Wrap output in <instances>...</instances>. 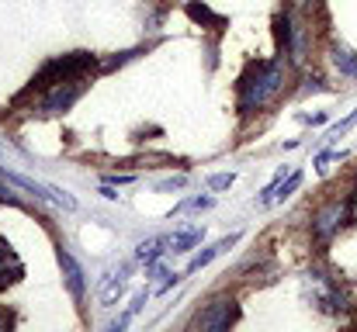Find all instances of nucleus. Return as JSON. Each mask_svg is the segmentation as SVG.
Wrapping results in <instances>:
<instances>
[{
  "label": "nucleus",
  "mask_w": 357,
  "mask_h": 332,
  "mask_svg": "<svg viewBox=\"0 0 357 332\" xmlns=\"http://www.w3.org/2000/svg\"><path fill=\"white\" fill-rule=\"evenodd\" d=\"M236 90H239V114L243 118L257 114V111L267 108L284 90V66L281 63H271V59L250 63L246 73L239 77Z\"/></svg>",
  "instance_id": "obj_1"
},
{
  "label": "nucleus",
  "mask_w": 357,
  "mask_h": 332,
  "mask_svg": "<svg viewBox=\"0 0 357 332\" xmlns=\"http://www.w3.org/2000/svg\"><path fill=\"white\" fill-rule=\"evenodd\" d=\"M94 70V56L91 52H73V56H59V59H49L35 77H31V84H28V90L17 97V101H24L28 94H45V90H52V87H59V84H73V80H84L87 73Z\"/></svg>",
  "instance_id": "obj_2"
},
{
  "label": "nucleus",
  "mask_w": 357,
  "mask_h": 332,
  "mask_svg": "<svg viewBox=\"0 0 357 332\" xmlns=\"http://www.w3.org/2000/svg\"><path fill=\"white\" fill-rule=\"evenodd\" d=\"M354 215V198L347 194V198H330L323 208H316V215H312V235H316V242H330L347 221Z\"/></svg>",
  "instance_id": "obj_3"
},
{
  "label": "nucleus",
  "mask_w": 357,
  "mask_h": 332,
  "mask_svg": "<svg viewBox=\"0 0 357 332\" xmlns=\"http://www.w3.org/2000/svg\"><path fill=\"white\" fill-rule=\"evenodd\" d=\"M236 319H239L236 298H215V301H208V305H205V308L191 319V329L222 332V329H229Z\"/></svg>",
  "instance_id": "obj_4"
},
{
  "label": "nucleus",
  "mask_w": 357,
  "mask_h": 332,
  "mask_svg": "<svg viewBox=\"0 0 357 332\" xmlns=\"http://www.w3.org/2000/svg\"><path fill=\"white\" fill-rule=\"evenodd\" d=\"M84 80H73V84H59V87H52V90H45V97H42V114H63V111H70L80 97H84Z\"/></svg>",
  "instance_id": "obj_5"
},
{
  "label": "nucleus",
  "mask_w": 357,
  "mask_h": 332,
  "mask_svg": "<svg viewBox=\"0 0 357 332\" xmlns=\"http://www.w3.org/2000/svg\"><path fill=\"white\" fill-rule=\"evenodd\" d=\"M59 267H63V277H66V287H70V294H73V301H84V270H80V263L70 256V249L66 246H59Z\"/></svg>",
  "instance_id": "obj_6"
},
{
  "label": "nucleus",
  "mask_w": 357,
  "mask_h": 332,
  "mask_svg": "<svg viewBox=\"0 0 357 332\" xmlns=\"http://www.w3.org/2000/svg\"><path fill=\"white\" fill-rule=\"evenodd\" d=\"M21 274H24V267L17 263V256L10 253V242H3L0 239V291L3 287H10L14 280H21Z\"/></svg>",
  "instance_id": "obj_7"
},
{
  "label": "nucleus",
  "mask_w": 357,
  "mask_h": 332,
  "mask_svg": "<svg viewBox=\"0 0 357 332\" xmlns=\"http://www.w3.org/2000/svg\"><path fill=\"white\" fill-rule=\"evenodd\" d=\"M236 239H239V235H229V239H222V242H215V246H208L205 253H198V256H195V260L188 263V274H195V270H202V267H208V263H212V260H215L219 253H226L229 246H236Z\"/></svg>",
  "instance_id": "obj_8"
},
{
  "label": "nucleus",
  "mask_w": 357,
  "mask_h": 332,
  "mask_svg": "<svg viewBox=\"0 0 357 332\" xmlns=\"http://www.w3.org/2000/svg\"><path fill=\"white\" fill-rule=\"evenodd\" d=\"M330 63L344 73V77H351V80H357V56L351 52V49H344V45H333L330 49Z\"/></svg>",
  "instance_id": "obj_9"
},
{
  "label": "nucleus",
  "mask_w": 357,
  "mask_h": 332,
  "mask_svg": "<svg viewBox=\"0 0 357 332\" xmlns=\"http://www.w3.org/2000/svg\"><path fill=\"white\" fill-rule=\"evenodd\" d=\"M195 242H202V228H184L170 235V253H188Z\"/></svg>",
  "instance_id": "obj_10"
},
{
  "label": "nucleus",
  "mask_w": 357,
  "mask_h": 332,
  "mask_svg": "<svg viewBox=\"0 0 357 332\" xmlns=\"http://www.w3.org/2000/svg\"><path fill=\"white\" fill-rule=\"evenodd\" d=\"M163 246H170V239H149V242H142V246H139V253H135V256H139L142 263H153L160 253H167Z\"/></svg>",
  "instance_id": "obj_11"
},
{
  "label": "nucleus",
  "mask_w": 357,
  "mask_h": 332,
  "mask_svg": "<svg viewBox=\"0 0 357 332\" xmlns=\"http://www.w3.org/2000/svg\"><path fill=\"white\" fill-rule=\"evenodd\" d=\"M298 187H302V173H291L288 180H281V187H274V201L291 198V191H298Z\"/></svg>",
  "instance_id": "obj_12"
},
{
  "label": "nucleus",
  "mask_w": 357,
  "mask_h": 332,
  "mask_svg": "<svg viewBox=\"0 0 357 332\" xmlns=\"http://www.w3.org/2000/svg\"><path fill=\"white\" fill-rule=\"evenodd\" d=\"M188 14H191L195 21H215V24H222V17H215L208 7H198V3H191V7H188Z\"/></svg>",
  "instance_id": "obj_13"
},
{
  "label": "nucleus",
  "mask_w": 357,
  "mask_h": 332,
  "mask_svg": "<svg viewBox=\"0 0 357 332\" xmlns=\"http://www.w3.org/2000/svg\"><path fill=\"white\" fill-rule=\"evenodd\" d=\"M233 180H236L233 173H215V177H208V187L212 191H226V187H233Z\"/></svg>",
  "instance_id": "obj_14"
},
{
  "label": "nucleus",
  "mask_w": 357,
  "mask_h": 332,
  "mask_svg": "<svg viewBox=\"0 0 357 332\" xmlns=\"http://www.w3.org/2000/svg\"><path fill=\"white\" fill-rule=\"evenodd\" d=\"M0 205H17V194H10L7 187H0Z\"/></svg>",
  "instance_id": "obj_15"
},
{
  "label": "nucleus",
  "mask_w": 357,
  "mask_h": 332,
  "mask_svg": "<svg viewBox=\"0 0 357 332\" xmlns=\"http://www.w3.org/2000/svg\"><path fill=\"white\" fill-rule=\"evenodd\" d=\"M0 329H3V319H0Z\"/></svg>",
  "instance_id": "obj_16"
}]
</instances>
